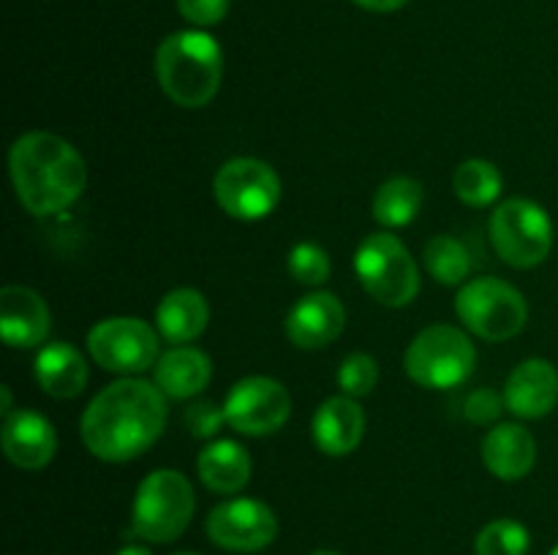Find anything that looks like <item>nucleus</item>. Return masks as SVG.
I'll use <instances>...</instances> for the list:
<instances>
[{
    "mask_svg": "<svg viewBox=\"0 0 558 555\" xmlns=\"http://www.w3.org/2000/svg\"><path fill=\"white\" fill-rule=\"evenodd\" d=\"M314 444L325 455L343 457L352 455L365 433V411L354 397L338 395L327 397L314 414Z\"/></svg>",
    "mask_w": 558,
    "mask_h": 555,
    "instance_id": "nucleus-17",
    "label": "nucleus"
},
{
    "mask_svg": "<svg viewBox=\"0 0 558 555\" xmlns=\"http://www.w3.org/2000/svg\"><path fill=\"white\" fill-rule=\"evenodd\" d=\"M456 313L469 332L483 341L499 343L523 332L529 303L515 286L501 278H474L458 292Z\"/></svg>",
    "mask_w": 558,
    "mask_h": 555,
    "instance_id": "nucleus-7",
    "label": "nucleus"
},
{
    "mask_svg": "<svg viewBox=\"0 0 558 555\" xmlns=\"http://www.w3.org/2000/svg\"><path fill=\"white\" fill-rule=\"evenodd\" d=\"M196 473L213 493L234 495L248 484L251 455L243 444L232 439H216L196 457Z\"/></svg>",
    "mask_w": 558,
    "mask_h": 555,
    "instance_id": "nucleus-21",
    "label": "nucleus"
},
{
    "mask_svg": "<svg viewBox=\"0 0 558 555\" xmlns=\"http://www.w3.org/2000/svg\"><path fill=\"white\" fill-rule=\"evenodd\" d=\"M9 172L16 199L38 218L69 210L87 185V166L80 150L47 131H27L11 145Z\"/></svg>",
    "mask_w": 558,
    "mask_h": 555,
    "instance_id": "nucleus-2",
    "label": "nucleus"
},
{
    "mask_svg": "<svg viewBox=\"0 0 558 555\" xmlns=\"http://www.w3.org/2000/svg\"><path fill=\"white\" fill-rule=\"evenodd\" d=\"M532 536L523 522L501 517L488 522L474 539V553L477 555H526Z\"/></svg>",
    "mask_w": 558,
    "mask_h": 555,
    "instance_id": "nucleus-26",
    "label": "nucleus"
},
{
    "mask_svg": "<svg viewBox=\"0 0 558 555\" xmlns=\"http://www.w3.org/2000/svg\"><path fill=\"white\" fill-rule=\"evenodd\" d=\"M507 411L518 419L548 417L558 406V370L548 359H523L505 386Z\"/></svg>",
    "mask_w": 558,
    "mask_h": 555,
    "instance_id": "nucleus-15",
    "label": "nucleus"
},
{
    "mask_svg": "<svg viewBox=\"0 0 558 555\" xmlns=\"http://www.w3.org/2000/svg\"><path fill=\"white\" fill-rule=\"evenodd\" d=\"M311 555H341V553H332V550H316V553Z\"/></svg>",
    "mask_w": 558,
    "mask_h": 555,
    "instance_id": "nucleus-35",
    "label": "nucleus"
},
{
    "mask_svg": "<svg viewBox=\"0 0 558 555\" xmlns=\"http://www.w3.org/2000/svg\"><path fill=\"white\" fill-rule=\"evenodd\" d=\"M156 76L178 107H207L223 79L221 44L205 30L172 33L158 44Z\"/></svg>",
    "mask_w": 558,
    "mask_h": 555,
    "instance_id": "nucleus-3",
    "label": "nucleus"
},
{
    "mask_svg": "<svg viewBox=\"0 0 558 555\" xmlns=\"http://www.w3.org/2000/svg\"><path fill=\"white\" fill-rule=\"evenodd\" d=\"M207 321H210V305L196 288H172L163 294L156 308L158 332L178 346L196 341L207 330Z\"/></svg>",
    "mask_w": 558,
    "mask_h": 555,
    "instance_id": "nucleus-22",
    "label": "nucleus"
},
{
    "mask_svg": "<svg viewBox=\"0 0 558 555\" xmlns=\"http://www.w3.org/2000/svg\"><path fill=\"white\" fill-rule=\"evenodd\" d=\"M505 408V397L499 392L490 386H480V390L469 392V397L463 400V417L474 424H494Z\"/></svg>",
    "mask_w": 558,
    "mask_h": 555,
    "instance_id": "nucleus-30",
    "label": "nucleus"
},
{
    "mask_svg": "<svg viewBox=\"0 0 558 555\" xmlns=\"http://www.w3.org/2000/svg\"><path fill=\"white\" fill-rule=\"evenodd\" d=\"M550 555H558V544H556V547H554V550H550Z\"/></svg>",
    "mask_w": 558,
    "mask_h": 555,
    "instance_id": "nucleus-37",
    "label": "nucleus"
},
{
    "mask_svg": "<svg viewBox=\"0 0 558 555\" xmlns=\"http://www.w3.org/2000/svg\"><path fill=\"white\" fill-rule=\"evenodd\" d=\"M227 424L240 435H270L287 424L292 414V397L281 381L270 375H245L223 400Z\"/></svg>",
    "mask_w": 558,
    "mask_h": 555,
    "instance_id": "nucleus-11",
    "label": "nucleus"
},
{
    "mask_svg": "<svg viewBox=\"0 0 558 555\" xmlns=\"http://www.w3.org/2000/svg\"><path fill=\"white\" fill-rule=\"evenodd\" d=\"M213 196L229 218L262 221L281 205L283 185L276 169L259 158H232L213 177Z\"/></svg>",
    "mask_w": 558,
    "mask_h": 555,
    "instance_id": "nucleus-9",
    "label": "nucleus"
},
{
    "mask_svg": "<svg viewBox=\"0 0 558 555\" xmlns=\"http://www.w3.org/2000/svg\"><path fill=\"white\" fill-rule=\"evenodd\" d=\"M423 207V185L412 177H392L374 196V218L387 229L409 226Z\"/></svg>",
    "mask_w": 558,
    "mask_h": 555,
    "instance_id": "nucleus-23",
    "label": "nucleus"
},
{
    "mask_svg": "<svg viewBox=\"0 0 558 555\" xmlns=\"http://www.w3.org/2000/svg\"><path fill=\"white\" fill-rule=\"evenodd\" d=\"M287 335L298 348H325L338 341L347 326V308L332 292H311L287 313Z\"/></svg>",
    "mask_w": 558,
    "mask_h": 555,
    "instance_id": "nucleus-13",
    "label": "nucleus"
},
{
    "mask_svg": "<svg viewBox=\"0 0 558 555\" xmlns=\"http://www.w3.org/2000/svg\"><path fill=\"white\" fill-rule=\"evenodd\" d=\"M213 544L229 553H259L278 536V517L265 501L229 498L213 506L205 520Z\"/></svg>",
    "mask_w": 558,
    "mask_h": 555,
    "instance_id": "nucleus-12",
    "label": "nucleus"
},
{
    "mask_svg": "<svg viewBox=\"0 0 558 555\" xmlns=\"http://www.w3.org/2000/svg\"><path fill=\"white\" fill-rule=\"evenodd\" d=\"M174 555H199V553H189V550H183V553H174Z\"/></svg>",
    "mask_w": 558,
    "mask_h": 555,
    "instance_id": "nucleus-36",
    "label": "nucleus"
},
{
    "mask_svg": "<svg viewBox=\"0 0 558 555\" xmlns=\"http://www.w3.org/2000/svg\"><path fill=\"white\" fill-rule=\"evenodd\" d=\"M87 351L109 373L136 375L156 368L158 335L140 316H112L87 332Z\"/></svg>",
    "mask_w": 558,
    "mask_h": 555,
    "instance_id": "nucleus-10",
    "label": "nucleus"
},
{
    "mask_svg": "<svg viewBox=\"0 0 558 555\" xmlns=\"http://www.w3.org/2000/svg\"><path fill=\"white\" fill-rule=\"evenodd\" d=\"M289 275L303 286H322L330 278V254L316 243H298L289 254Z\"/></svg>",
    "mask_w": 558,
    "mask_h": 555,
    "instance_id": "nucleus-27",
    "label": "nucleus"
},
{
    "mask_svg": "<svg viewBox=\"0 0 558 555\" xmlns=\"http://www.w3.org/2000/svg\"><path fill=\"white\" fill-rule=\"evenodd\" d=\"M196 509L194 484L174 468H158L140 482L131 506V533L153 544L183 536Z\"/></svg>",
    "mask_w": 558,
    "mask_h": 555,
    "instance_id": "nucleus-4",
    "label": "nucleus"
},
{
    "mask_svg": "<svg viewBox=\"0 0 558 555\" xmlns=\"http://www.w3.org/2000/svg\"><path fill=\"white\" fill-rule=\"evenodd\" d=\"M488 232L496 254L515 270L543 264L554 248V221H550L548 210L537 201L521 199V196L496 207Z\"/></svg>",
    "mask_w": 558,
    "mask_h": 555,
    "instance_id": "nucleus-8",
    "label": "nucleus"
},
{
    "mask_svg": "<svg viewBox=\"0 0 558 555\" xmlns=\"http://www.w3.org/2000/svg\"><path fill=\"white\" fill-rule=\"evenodd\" d=\"M483 462L496 479L515 482L526 477L537 462V441L523 424L499 422L485 435Z\"/></svg>",
    "mask_w": 558,
    "mask_h": 555,
    "instance_id": "nucleus-18",
    "label": "nucleus"
},
{
    "mask_svg": "<svg viewBox=\"0 0 558 555\" xmlns=\"http://www.w3.org/2000/svg\"><path fill=\"white\" fill-rule=\"evenodd\" d=\"M52 316L47 303L38 292L27 286H3L0 292V332L5 346L11 348H36L47 341Z\"/></svg>",
    "mask_w": 558,
    "mask_h": 555,
    "instance_id": "nucleus-16",
    "label": "nucleus"
},
{
    "mask_svg": "<svg viewBox=\"0 0 558 555\" xmlns=\"http://www.w3.org/2000/svg\"><path fill=\"white\" fill-rule=\"evenodd\" d=\"M114 555H153V550L145 547V544H125Z\"/></svg>",
    "mask_w": 558,
    "mask_h": 555,
    "instance_id": "nucleus-33",
    "label": "nucleus"
},
{
    "mask_svg": "<svg viewBox=\"0 0 558 555\" xmlns=\"http://www.w3.org/2000/svg\"><path fill=\"white\" fill-rule=\"evenodd\" d=\"M376 381H379V365L368 354H349L338 368V386L343 395L354 397V400L371 395L376 390Z\"/></svg>",
    "mask_w": 558,
    "mask_h": 555,
    "instance_id": "nucleus-28",
    "label": "nucleus"
},
{
    "mask_svg": "<svg viewBox=\"0 0 558 555\" xmlns=\"http://www.w3.org/2000/svg\"><path fill=\"white\" fill-rule=\"evenodd\" d=\"M360 9L376 11V14H387V11H398L409 3V0H352Z\"/></svg>",
    "mask_w": 558,
    "mask_h": 555,
    "instance_id": "nucleus-32",
    "label": "nucleus"
},
{
    "mask_svg": "<svg viewBox=\"0 0 558 555\" xmlns=\"http://www.w3.org/2000/svg\"><path fill=\"white\" fill-rule=\"evenodd\" d=\"M232 0H178V9L183 20H189L196 27L218 25L229 14Z\"/></svg>",
    "mask_w": 558,
    "mask_h": 555,
    "instance_id": "nucleus-31",
    "label": "nucleus"
},
{
    "mask_svg": "<svg viewBox=\"0 0 558 555\" xmlns=\"http://www.w3.org/2000/svg\"><path fill=\"white\" fill-rule=\"evenodd\" d=\"M167 414V395L156 381L125 375L87 403L80 419L82 444L104 462H129L161 439Z\"/></svg>",
    "mask_w": 558,
    "mask_h": 555,
    "instance_id": "nucleus-1",
    "label": "nucleus"
},
{
    "mask_svg": "<svg viewBox=\"0 0 558 555\" xmlns=\"http://www.w3.org/2000/svg\"><path fill=\"white\" fill-rule=\"evenodd\" d=\"M0 441H3L5 457L22 471H38V468L49 466L58 452V433H54L52 422L31 408L11 411L3 419Z\"/></svg>",
    "mask_w": 558,
    "mask_h": 555,
    "instance_id": "nucleus-14",
    "label": "nucleus"
},
{
    "mask_svg": "<svg viewBox=\"0 0 558 555\" xmlns=\"http://www.w3.org/2000/svg\"><path fill=\"white\" fill-rule=\"evenodd\" d=\"M213 379V362L202 348L172 346L158 357L153 368V381L172 400H191L199 395Z\"/></svg>",
    "mask_w": 558,
    "mask_h": 555,
    "instance_id": "nucleus-19",
    "label": "nucleus"
},
{
    "mask_svg": "<svg viewBox=\"0 0 558 555\" xmlns=\"http://www.w3.org/2000/svg\"><path fill=\"white\" fill-rule=\"evenodd\" d=\"M38 386L47 395L58 397V400H69V397L82 395L87 386V362L71 343L54 341L47 343L41 351L36 354V365H33Z\"/></svg>",
    "mask_w": 558,
    "mask_h": 555,
    "instance_id": "nucleus-20",
    "label": "nucleus"
},
{
    "mask_svg": "<svg viewBox=\"0 0 558 555\" xmlns=\"http://www.w3.org/2000/svg\"><path fill=\"white\" fill-rule=\"evenodd\" d=\"M477 348L472 337L450 324L425 326L407 348L403 368L425 390H452L474 373Z\"/></svg>",
    "mask_w": 558,
    "mask_h": 555,
    "instance_id": "nucleus-5",
    "label": "nucleus"
},
{
    "mask_svg": "<svg viewBox=\"0 0 558 555\" xmlns=\"http://www.w3.org/2000/svg\"><path fill=\"white\" fill-rule=\"evenodd\" d=\"M354 272L365 292L385 308H407L420 294L414 256L396 234H368L354 254Z\"/></svg>",
    "mask_w": 558,
    "mask_h": 555,
    "instance_id": "nucleus-6",
    "label": "nucleus"
},
{
    "mask_svg": "<svg viewBox=\"0 0 558 555\" xmlns=\"http://www.w3.org/2000/svg\"><path fill=\"white\" fill-rule=\"evenodd\" d=\"M183 422L194 439H216L218 430L227 424V414H223V406H218V403L196 400L185 408Z\"/></svg>",
    "mask_w": 558,
    "mask_h": 555,
    "instance_id": "nucleus-29",
    "label": "nucleus"
},
{
    "mask_svg": "<svg viewBox=\"0 0 558 555\" xmlns=\"http://www.w3.org/2000/svg\"><path fill=\"white\" fill-rule=\"evenodd\" d=\"M0 395H3V408H0V411L9 417V414H11V390H9V384L0 386Z\"/></svg>",
    "mask_w": 558,
    "mask_h": 555,
    "instance_id": "nucleus-34",
    "label": "nucleus"
},
{
    "mask_svg": "<svg viewBox=\"0 0 558 555\" xmlns=\"http://www.w3.org/2000/svg\"><path fill=\"white\" fill-rule=\"evenodd\" d=\"M425 267H428L430 278L445 286H458L472 275V254L461 239L450 237V234H436L425 245Z\"/></svg>",
    "mask_w": 558,
    "mask_h": 555,
    "instance_id": "nucleus-25",
    "label": "nucleus"
},
{
    "mask_svg": "<svg viewBox=\"0 0 558 555\" xmlns=\"http://www.w3.org/2000/svg\"><path fill=\"white\" fill-rule=\"evenodd\" d=\"M505 188L499 166L485 158H469L452 174V190L458 199L469 207H488L494 205Z\"/></svg>",
    "mask_w": 558,
    "mask_h": 555,
    "instance_id": "nucleus-24",
    "label": "nucleus"
}]
</instances>
